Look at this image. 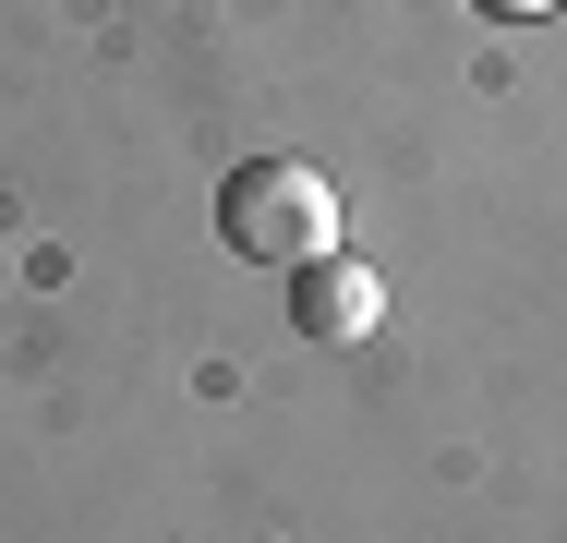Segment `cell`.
Listing matches in <instances>:
<instances>
[{
	"mask_svg": "<svg viewBox=\"0 0 567 543\" xmlns=\"http://www.w3.org/2000/svg\"><path fill=\"white\" fill-rule=\"evenodd\" d=\"M218 242L241 266H315V254H339V194H327V170L315 157H241L218 194Z\"/></svg>",
	"mask_w": 567,
	"mask_h": 543,
	"instance_id": "obj_1",
	"label": "cell"
},
{
	"mask_svg": "<svg viewBox=\"0 0 567 543\" xmlns=\"http://www.w3.org/2000/svg\"><path fill=\"white\" fill-rule=\"evenodd\" d=\"M374 315H386V278L374 266H350V254H315V266H290V326L302 338H374Z\"/></svg>",
	"mask_w": 567,
	"mask_h": 543,
	"instance_id": "obj_2",
	"label": "cell"
},
{
	"mask_svg": "<svg viewBox=\"0 0 567 543\" xmlns=\"http://www.w3.org/2000/svg\"><path fill=\"white\" fill-rule=\"evenodd\" d=\"M471 12H495V24H544V12H567V0H471Z\"/></svg>",
	"mask_w": 567,
	"mask_h": 543,
	"instance_id": "obj_3",
	"label": "cell"
}]
</instances>
